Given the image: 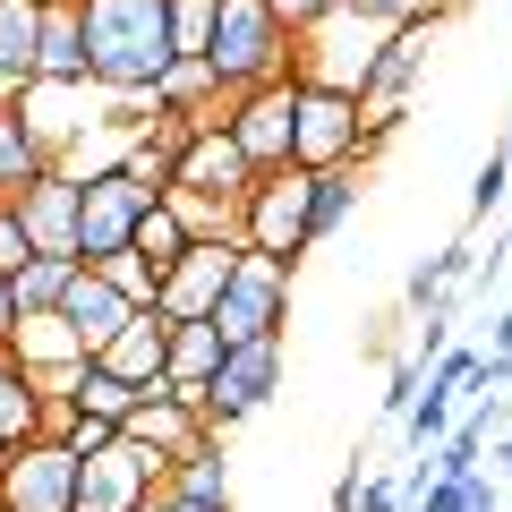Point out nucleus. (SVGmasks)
<instances>
[{
    "instance_id": "f257e3e1",
    "label": "nucleus",
    "mask_w": 512,
    "mask_h": 512,
    "mask_svg": "<svg viewBox=\"0 0 512 512\" xmlns=\"http://www.w3.org/2000/svg\"><path fill=\"white\" fill-rule=\"evenodd\" d=\"M171 9L163 0H86V77L111 94H154L171 69Z\"/></svg>"
},
{
    "instance_id": "f03ea898",
    "label": "nucleus",
    "mask_w": 512,
    "mask_h": 512,
    "mask_svg": "<svg viewBox=\"0 0 512 512\" xmlns=\"http://www.w3.org/2000/svg\"><path fill=\"white\" fill-rule=\"evenodd\" d=\"M205 69H214L222 94L274 86V77H291V35H282V18L265 0H222L214 35H205Z\"/></svg>"
},
{
    "instance_id": "7ed1b4c3",
    "label": "nucleus",
    "mask_w": 512,
    "mask_h": 512,
    "mask_svg": "<svg viewBox=\"0 0 512 512\" xmlns=\"http://www.w3.org/2000/svg\"><path fill=\"white\" fill-rule=\"evenodd\" d=\"M384 137L359 128V94L342 86H291V171H367Z\"/></svg>"
},
{
    "instance_id": "20e7f679",
    "label": "nucleus",
    "mask_w": 512,
    "mask_h": 512,
    "mask_svg": "<svg viewBox=\"0 0 512 512\" xmlns=\"http://www.w3.org/2000/svg\"><path fill=\"white\" fill-rule=\"evenodd\" d=\"M291 274H299V265H282V256H256V248L231 256V282H222L214 316H205V325L222 333V350H231V342H265V333L291 325Z\"/></svg>"
},
{
    "instance_id": "39448f33",
    "label": "nucleus",
    "mask_w": 512,
    "mask_h": 512,
    "mask_svg": "<svg viewBox=\"0 0 512 512\" xmlns=\"http://www.w3.org/2000/svg\"><path fill=\"white\" fill-rule=\"evenodd\" d=\"M308 197H316V180H308V171H256V180H248V197H239V248L299 265V256L316 248Z\"/></svg>"
},
{
    "instance_id": "423d86ee",
    "label": "nucleus",
    "mask_w": 512,
    "mask_h": 512,
    "mask_svg": "<svg viewBox=\"0 0 512 512\" xmlns=\"http://www.w3.org/2000/svg\"><path fill=\"white\" fill-rule=\"evenodd\" d=\"M282 367H291V333H265V342H231L214 367V384H205V436H231L239 419H256V410L282 393Z\"/></svg>"
},
{
    "instance_id": "0eeeda50",
    "label": "nucleus",
    "mask_w": 512,
    "mask_h": 512,
    "mask_svg": "<svg viewBox=\"0 0 512 512\" xmlns=\"http://www.w3.org/2000/svg\"><path fill=\"white\" fill-rule=\"evenodd\" d=\"M427 35H436V26H393V35L376 43V60H367V77H359V128L367 137H393V128L410 120V94H419V77H427Z\"/></svg>"
},
{
    "instance_id": "6e6552de",
    "label": "nucleus",
    "mask_w": 512,
    "mask_h": 512,
    "mask_svg": "<svg viewBox=\"0 0 512 512\" xmlns=\"http://www.w3.org/2000/svg\"><path fill=\"white\" fill-rule=\"evenodd\" d=\"M384 35H393V26H367V18H350V9H333V18H316L308 35L291 43V77H299V86L359 94V77H367V60H376Z\"/></svg>"
},
{
    "instance_id": "1a4fd4ad",
    "label": "nucleus",
    "mask_w": 512,
    "mask_h": 512,
    "mask_svg": "<svg viewBox=\"0 0 512 512\" xmlns=\"http://www.w3.org/2000/svg\"><path fill=\"white\" fill-rule=\"evenodd\" d=\"M0 504L9 512H77V453L60 436H26L0 453Z\"/></svg>"
},
{
    "instance_id": "9d476101",
    "label": "nucleus",
    "mask_w": 512,
    "mask_h": 512,
    "mask_svg": "<svg viewBox=\"0 0 512 512\" xmlns=\"http://www.w3.org/2000/svg\"><path fill=\"white\" fill-rule=\"evenodd\" d=\"M154 487H163V461L128 436H111L103 453H77V512H146Z\"/></svg>"
},
{
    "instance_id": "9b49d317",
    "label": "nucleus",
    "mask_w": 512,
    "mask_h": 512,
    "mask_svg": "<svg viewBox=\"0 0 512 512\" xmlns=\"http://www.w3.org/2000/svg\"><path fill=\"white\" fill-rule=\"evenodd\" d=\"M9 111L26 120V137H35L43 154H69L77 137L103 120V86H94V77H35Z\"/></svg>"
},
{
    "instance_id": "f8f14e48",
    "label": "nucleus",
    "mask_w": 512,
    "mask_h": 512,
    "mask_svg": "<svg viewBox=\"0 0 512 512\" xmlns=\"http://www.w3.org/2000/svg\"><path fill=\"white\" fill-rule=\"evenodd\" d=\"M146 205H154V197H146V188H128L120 171H94V180H77V265H103V256H120Z\"/></svg>"
},
{
    "instance_id": "ddd939ff",
    "label": "nucleus",
    "mask_w": 512,
    "mask_h": 512,
    "mask_svg": "<svg viewBox=\"0 0 512 512\" xmlns=\"http://www.w3.org/2000/svg\"><path fill=\"white\" fill-rule=\"evenodd\" d=\"M291 86L299 77H274V86L231 94V146L248 154V171H291Z\"/></svg>"
},
{
    "instance_id": "4468645a",
    "label": "nucleus",
    "mask_w": 512,
    "mask_h": 512,
    "mask_svg": "<svg viewBox=\"0 0 512 512\" xmlns=\"http://www.w3.org/2000/svg\"><path fill=\"white\" fill-rule=\"evenodd\" d=\"M231 256H239V239H188L180 265H163V291H154V308H163L171 325H197V316H214L222 282H231Z\"/></svg>"
},
{
    "instance_id": "2eb2a0df",
    "label": "nucleus",
    "mask_w": 512,
    "mask_h": 512,
    "mask_svg": "<svg viewBox=\"0 0 512 512\" xmlns=\"http://www.w3.org/2000/svg\"><path fill=\"white\" fill-rule=\"evenodd\" d=\"M9 359L35 376V393H69V376L86 367V342L69 333L60 308H35V316H18V333H9Z\"/></svg>"
},
{
    "instance_id": "dca6fc26",
    "label": "nucleus",
    "mask_w": 512,
    "mask_h": 512,
    "mask_svg": "<svg viewBox=\"0 0 512 512\" xmlns=\"http://www.w3.org/2000/svg\"><path fill=\"white\" fill-rule=\"evenodd\" d=\"M120 436H128V444H146V453H154V461L171 470V461H180L188 444H205V419H197V410L180 402V393H163V384H146V393H137V410L120 419Z\"/></svg>"
},
{
    "instance_id": "f3484780",
    "label": "nucleus",
    "mask_w": 512,
    "mask_h": 512,
    "mask_svg": "<svg viewBox=\"0 0 512 512\" xmlns=\"http://www.w3.org/2000/svg\"><path fill=\"white\" fill-rule=\"evenodd\" d=\"M9 205H18L26 239H35L43 256H77V180H69V171H43V180H26Z\"/></svg>"
},
{
    "instance_id": "a211bd4d",
    "label": "nucleus",
    "mask_w": 512,
    "mask_h": 512,
    "mask_svg": "<svg viewBox=\"0 0 512 512\" xmlns=\"http://www.w3.org/2000/svg\"><path fill=\"white\" fill-rule=\"evenodd\" d=\"M248 180H256V171H248V154L231 146V128H197V137L180 146V180H171V188H197V197L239 205V197H248Z\"/></svg>"
},
{
    "instance_id": "6ab92c4d",
    "label": "nucleus",
    "mask_w": 512,
    "mask_h": 512,
    "mask_svg": "<svg viewBox=\"0 0 512 512\" xmlns=\"http://www.w3.org/2000/svg\"><path fill=\"white\" fill-rule=\"evenodd\" d=\"M163 350H171V316H163V308H137L103 350H94V367H111L120 384L146 393V384H163Z\"/></svg>"
},
{
    "instance_id": "aec40b11",
    "label": "nucleus",
    "mask_w": 512,
    "mask_h": 512,
    "mask_svg": "<svg viewBox=\"0 0 512 512\" xmlns=\"http://www.w3.org/2000/svg\"><path fill=\"white\" fill-rule=\"evenodd\" d=\"M60 316H69V333L86 342V359H94V350H103V342H111V333H120L137 308H128V299L111 291V282L94 274V265H77V274H69V291H60Z\"/></svg>"
},
{
    "instance_id": "412c9836",
    "label": "nucleus",
    "mask_w": 512,
    "mask_h": 512,
    "mask_svg": "<svg viewBox=\"0 0 512 512\" xmlns=\"http://www.w3.org/2000/svg\"><path fill=\"white\" fill-rule=\"evenodd\" d=\"M214 367H222V333L205 325H171V350H163V393H180L188 410L205 419V384H214Z\"/></svg>"
},
{
    "instance_id": "4be33fe9",
    "label": "nucleus",
    "mask_w": 512,
    "mask_h": 512,
    "mask_svg": "<svg viewBox=\"0 0 512 512\" xmlns=\"http://www.w3.org/2000/svg\"><path fill=\"white\" fill-rule=\"evenodd\" d=\"M35 35H43L35 0H0V103H18L35 86Z\"/></svg>"
},
{
    "instance_id": "5701e85b",
    "label": "nucleus",
    "mask_w": 512,
    "mask_h": 512,
    "mask_svg": "<svg viewBox=\"0 0 512 512\" xmlns=\"http://www.w3.org/2000/svg\"><path fill=\"white\" fill-rule=\"evenodd\" d=\"M35 77H86V0H69V9H43Z\"/></svg>"
},
{
    "instance_id": "b1692460",
    "label": "nucleus",
    "mask_w": 512,
    "mask_h": 512,
    "mask_svg": "<svg viewBox=\"0 0 512 512\" xmlns=\"http://www.w3.org/2000/svg\"><path fill=\"white\" fill-rule=\"evenodd\" d=\"M163 495H188V504H231V461H222V444H188L180 461L163 470Z\"/></svg>"
},
{
    "instance_id": "393cba45",
    "label": "nucleus",
    "mask_w": 512,
    "mask_h": 512,
    "mask_svg": "<svg viewBox=\"0 0 512 512\" xmlns=\"http://www.w3.org/2000/svg\"><path fill=\"white\" fill-rule=\"evenodd\" d=\"M470 274H478V248H470V239H453V248H436V256L410 265L402 308H436V299H453V282H470Z\"/></svg>"
},
{
    "instance_id": "a878e982",
    "label": "nucleus",
    "mask_w": 512,
    "mask_h": 512,
    "mask_svg": "<svg viewBox=\"0 0 512 512\" xmlns=\"http://www.w3.org/2000/svg\"><path fill=\"white\" fill-rule=\"evenodd\" d=\"M26 436H43V393H35V376L0 350V444H26Z\"/></svg>"
},
{
    "instance_id": "bb28decb",
    "label": "nucleus",
    "mask_w": 512,
    "mask_h": 512,
    "mask_svg": "<svg viewBox=\"0 0 512 512\" xmlns=\"http://www.w3.org/2000/svg\"><path fill=\"white\" fill-rule=\"evenodd\" d=\"M43 171H52V154H43L35 137H26V120H18V111L0 103V205L18 197L26 180H43Z\"/></svg>"
},
{
    "instance_id": "cd10ccee",
    "label": "nucleus",
    "mask_w": 512,
    "mask_h": 512,
    "mask_svg": "<svg viewBox=\"0 0 512 512\" xmlns=\"http://www.w3.org/2000/svg\"><path fill=\"white\" fill-rule=\"evenodd\" d=\"M69 410H86V419H111V427H120L128 419V410H137V384H120V376H111V367H77V376H69Z\"/></svg>"
},
{
    "instance_id": "c85d7f7f",
    "label": "nucleus",
    "mask_w": 512,
    "mask_h": 512,
    "mask_svg": "<svg viewBox=\"0 0 512 512\" xmlns=\"http://www.w3.org/2000/svg\"><path fill=\"white\" fill-rule=\"evenodd\" d=\"M69 274H77V256H26L18 274H9V291H18V316H35V308H60Z\"/></svg>"
},
{
    "instance_id": "c756f323",
    "label": "nucleus",
    "mask_w": 512,
    "mask_h": 512,
    "mask_svg": "<svg viewBox=\"0 0 512 512\" xmlns=\"http://www.w3.org/2000/svg\"><path fill=\"white\" fill-rule=\"evenodd\" d=\"M128 248H137V256L154 265V274H163V265H180V256H188V231H180V214H171V205L154 197L146 214H137V231H128Z\"/></svg>"
},
{
    "instance_id": "7c9ffc66",
    "label": "nucleus",
    "mask_w": 512,
    "mask_h": 512,
    "mask_svg": "<svg viewBox=\"0 0 512 512\" xmlns=\"http://www.w3.org/2000/svg\"><path fill=\"white\" fill-rule=\"evenodd\" d=\"M308 180H316V197H308V222H316V239H333L350 214H359V171L342 163V171H308Z\"/></svg>"
},
{
    "instance_id": "2f4dec72",
    "label": "nucleus",
    "mask_w": 512,
    "mask_h": 512,
    "mask_svg": "<svg viewBox=\"0 0 512 512\" xmlns=\"http://www.w3.org/2000/svg\"><path fill=\"white\" fill-rule=\"evenodd\" d=\"M171 214H180V231L188 239H239V205H222V197H197V188H171Z\"/></svg>"
},
{
    "instance_id": "473e14b6",
    "label": "nucleus",
    "mask_w": 512,
    "mask_h": 512,
    "mask_svg": "<svg viewBox=\"0 0 512 512\" xmlns=\"http://www.w3.org/2000/svg\"><path fill=\"white\" fill-rule=\"evenodd\" d=\"M94 274H103L111 291L128 299V308H154V291H163V274H154V265H146V256H137V248H120V256H103V265H94Z\"/></svg>"
},
{
    "instance_id": "72a5a7b5",
    "label": "nucleus",
    "mask_w": 512,
    "mask_h": 512,
    "mask_svg": "<svg viewBox=\"0 0 512 512\" xmlns=\"http://www.w3.org/2000/svg\"><path fill=\"white\" fill-rule=\"evenodd\" d=\"M350 18H367V26H436V18H453L444 0H342Z\"/></svg>"
},
{
    "instance_id": "f704fd0d",
    "label": "nucleus",
    "mask_w": 512,
    "mask_h": 512,
    "mask_svg": "<svg viewBox=\"0 0 512 512\" xmlns=\"http://www.w3.org/2000/svg\"><path fill=\"white\" fill-rule=\"evenodd\" d=\"M163 9H171V52H197L205 60V35H214L222 0H163Z\"/></svg>"
},
{
    "instance_id": "c9c22d12",
    "label": "nucleus",
    "mask_w": 512,
    "mask_h": 512,
    "mask_svg": "<svg viewBox=\"0 0 512 512\" xmlns=\"http://www.w3.org/2000/svg\"><path fill=\"white\" fill-rule=\"evenodd\" d=\"M504 197H512V163H504V146H495L487 163L470 171V222H487V214H495Z\"/></svg>"
},
{
    "instance_id": "e433bc0d",
    "label": "nucleus",
    "mask_w": 512,
    "mask_h": 512,
    "mask_svg": "<svg viewBox=\"0 0 512 512\" xmlns=\"http://www.w3.org/2000/svg\"><path fill=\"white\" fill-rule=\"evenodd\" d=\"M26 256H43L35 239H26V222H18V205H0V274H18Z\"/></svg>"
},
{
    "instance_id": "4c0bfd02",
    "label": "nucleus",
    "mask_w": 512,
    "mask_h": 512,
    "mask_svg": "<svg viewBox=\"0 0 512 512\" xmlns=\"http://www.w3.org/2000/svg\"><path fill=\"white\" fill-rule=\"evenodd\" d=\"M265 9H274V18H282V35L299 43V35H308L316 18H333V9H342V0H265Z\"/></svg>"
},
{
    "instance_id": "58836bf2",
    "label": "nucleus",
    "mask_w": 512,
    "mask_h": 512,
    "mask_svg": "<svg viewBox=\"0 0 512 512\" xmlns=\"http://www.w3.org/2000/svg\"><path fill=\"white\" fill-rule=\"evenodd\" d=\"M410 402H419V359H393V376H384V419H402Z\"/></svg>"
},
{
    "instance_id": "ea45409f",
    "label": "nucleus",
    "mask_w": 512,
    "mask_h": 512,
    "mask_svg": "<svg viewBox=\"0 0 512 512\" xmlns=\"http://www.w3.org/2000/svg\"><path fill=\"white\" fill-rule=\"evenodd\" d=\"M111 436H120L111 419H86V410H77V419H69V436H60V444H69V453H103Z\"/></svg>"
},
{
    "instance_id": "a19ab883",
    "label": "nucleus",
    "mask_w": 512,
    "mask_h": 512,
    "mask_svg": "<svg viewBox=\"0 0 512 512\" xmlns=\"http://www.w3.org/2000/svg\"><path fill=\"white\" fill-rule=\"evenodd\" d=\"M453 495H461V512H495V478H487V470L453 478Z\"/></svg>"
},
{
    "instance_id": "79ce46f5",
    "label": "nucleus",
    "mask_w": 512,
    "mask_h": 512,
    "mask_svg": "<svg viewBox=\"0 0 512 512\" xmlns=\"http://www.w3.org/2000/svg\"><path fill=\"white\" fill-rule=\"evenodd\" d=\"M402 504H410V495L393 487V478H367V487H359V512H402Z\"/></svg>"
},
{
    "instance_id": "37998d69",
    "label": "nucleus",
    "mask_w": 512,
    "mask_h": 512,
    "mask_svg": "<svg viewBox=\"0 0 512 512\" xmlns=\"http://www.w3.org/2000/svg\"><path fill=\"white\" fill-rule=\"evenodd\" d=\"M146 512H231V504H188V495H163V487H154Z\"/></svg>"
},
{
    "instance_id": "c03bdc74",
    "label": "nucleus",
    "mask_w": 512,
    "mask_h": 512,
    "mask_svg": "<svg viewBox=\"0 0 512 512\" xmlns=\"http://www.w3.org/2000/svg\"><path fill=\"white\" fill-rule=\"evenodd\" d=\"M9 333H18V291H9V274H0V350H9Z\"/></svg>"
},
{
    "instance_id": "a18cd8bd",
    "label": "nucleus",
    "mask_w": 512,
    "mask_h": 512,
    "mask_svg": "<svg viewBox=\"0 0 512 512\" xmlns=\"http://www.w3.org/2000/svg\"><path fill=\"white\" fill-rule=\"evenodd\" d=\"M487 359H512V308L495 316V342H487Z\"/></svg>"
},
{
    "instance_id": "49530a36",
    "label": "nucleus",
    "mask_w": 512,
    "mask_h": 512,
    "mask_svg": "<svg viewBox=\"0 0 512 512\" xmlns=\"http://www.w3.org/2000/svg\"><path fill=\"white\" fill-rule=\"evenodd\" d=\"M504 163H512V120H504Z\"/></svg>"
},
{
    "instance_id": "de8ad7c7",
    "label": "nucleus",
    "mask_w": 512,
    "mask_h": 512,
    "mask_svg": "<svg viewBox=\"0 0 512 512\" xmlns=\"http://www.w3.org/2000/svg\"><path fill=\"white\" fill-rule=\"evenodd\" d=\"M35 9H69V0H35Z\"/></svg>"
},
{
    "instance_id": "09e8293b",
    "label": "nucleus",
    "mask_w": 512,
    "mask_h": 512,
    "mask_svg": "<svg viewBox=\"0 0 512 512\" xmlns=\"http://www.w3.org/2000/svg\"><path fill=\"white\" fill-rule=\"evenodd\" d=\"M495 265H504V274H512V248H504V256H495Z\"/></svg>"
},
{
    "instance_id": "8fccbe9b",
    "label": "nucleus",
    "mask_w": 512,
    "mask_h": 512,
    "mask_svg": "<svg viewBox=\"0 0 512 512\" xmlns=\"http://www.w3.org/2000/svg\"><path fill=\"white\" fill-rule=\"evenodd\" d=\"M444 9H470V0H444Z\"/></svg>"
},
{
    "instance_id": "3c124183",
    "label": "nucleus",
    "mask_w": 512,
    "mask_h": 512,
    "mask_svg": "<svg viewBox=\"0 0 512 512\" xmlns=\"http://www.w3.org/2000/svg\"><path fill=\"white\" fill-rule=\"evenodd\" d=\"M0 453H9V444H0Z\"/></svg>"
},
{
    "instance_id": "603ef678",
    "label": "nucleus",
    "mask_w": 512,
    "mask_h": 512,
    "mask_svg": "<svg viewBox=\"0 0 512 512\" xmlns=\"http://www.w3.org/2000/svg\"><path fill=\"white\" fill-rule=\"evenodd\" d=\"M0 512H9V504H0Z\"/></svg>"
}]
</instances>
